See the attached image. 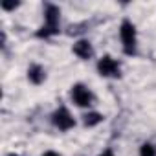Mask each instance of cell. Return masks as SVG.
I'll use <instances>...</instances> for the list:
<instances>
[{
    "label": "cell",
    "instance_id": "obj_1",
    "mask_svg": "<svg viewBox=\"0 0 156 156\" xmlns=\"http://www.w3.org/2000/svg\"><path fill=\"white\" fill-rule=\"evenodd\" d=\"M59 15H61V9L57 6H51V4L46 6V11H44L46 24L41 28L42 31H39V37H48L59 31Z\"/></svg>",
    "mask_w": 156,
    "mask_h": 156
},
{
    "label": "cell",
    "instance_id": "obj_2",
    "mask_svg": "<svg viewBox=\"0 0 156 156\" xmlns=\"http://www.w3.org/2000/svg\"><path fill=\"white\" fill-rule=\"evenodd\" d=\"M119 37H121V42H123L125 53L132 55L134 50H136V28H134V24H132L130 20H123V22H121Z\"/></svg>",
    "mask_w": 156,
    "mask_h": 156
},
{
    "label": "cell",
    "instance_id": "obj_3",
    "mask_svg": "<svg viewBox=\"0 0 156 156\" xmlns=\"http://www.w3.org/2000/svg\"><path fill=\"white\" fill-rule=\"evenodd\" d=\"M51 121H53V125H55L59 130H70V129L75 125V119L72 118V114H70L68 108H64V107H61V108H57V110L53 112Z\"/></svg>",
    "mask_w": 156,
    "mask_h": 156
},
{
    "label": "cell",
    "instance_id": "obj_4",
    "mask_svg": "<svg viewBox=\"0 0 156 156\" xmlns=\"http://www.w3.org/2000/svg\"><path fill=\"white\" fill-rule=\"evenodd\" d=\"M72 99L77 107H90L92 105V92L85 85H73L72 87Z\"/></svg>",
    "mask_w": 156,
    "mask_h": 156
},
{
    "label": "cell",
    "instance_id": "obj_5",
    "mask_svg": "<svg viewBox=\"0 0 156 156\" xmlns=\"http://www.w3.org/2000/svg\"><path fill=\"white\" fill-rule=\"evenodd\" d=\"M98 72L103 77H119V64L110 55H105L98 62Z\"/></svg>",
    "mask_w": 156,
    "mask_h": 156
},
{
    "label": "cell",
    "instance_id": "obj_6",
    "mask_svg": "<svg viewBox=\"0 0 156 156\" xmlns=\"http://www.w3.org/2000/svg\"><path fill=\"white\" fill-rule=\"evenodd\" d=\"M73 53H75L77 57H81V59H90L92 53H94V50H92V44H90L88 41L81 39V41H77V42L73 44Z\"/></svg>",
    "mask_w": 156,
    "mask_h": 156
},
{
    "label": "cell",
    "instance_id": "obj_7",
    "mask_svg": "<svg viewBox=\"0 0 156 156\" xmlns=\"http://www.w3.org/2000/svg\"><path fill=\"white\" fill-rule=\"evenodd\" d=\"M28 79H30L33 85H41V83L46 79V72H44V68L39 66V64L30 66V70H28Z\"/></svg>",
    "mask_w": 156,
    "mask_h": 156
},
{
    "label": "cell",
    "instance_id": "obj_8",
    "mask_svg": "<svg viewBox=\"0 0 156 156\" xmlns=\"http://www.w3.org/2000/svg\"><path fill=\"white\" fill-rule=\"evenodd\" d=\"M101 121H103V114H99V112H88V114L85 116V119H83L85 127H96V125H99Z\"/></svg>",
    "mask_w": 156,
    "mask_h": 156
},
{
    "label": "cell",
    "instance_id": "obj_9",
    "mask_svg": "<svg viewBox=\"0 0 156 156\" xmlns=\"http://www.w3.org/2000/svg\"><path fill=\"white\" fill-rule=\"evenodd\" d=\"M140 156H156V147L152 143H143L140 149Z\"/></svg>",
    "mask_w": 156,
    "mask_h": 156
},
{
    "label": "cell",
    "instance_id": "obj_10",
    "mask_svg": "<svg viewBox=\"0 0 156 156\" xmlns=\"http://www.w3.org/2000/svg\"><path fill=\"white\" fill-rule=\"evenodd\" d=\"M2 8L4 9H15V8H19V2H6V0H4V2H2Z\"/></svg>",
    "mask_w": 156,
    "mask_h": 156
},
{
    "label": "cell",
    "instance_id": "obj_11",
    "mask_svg": "<svg viewBox=\"0 0 156 156\" xmlns=\"http://www.w3.org/2000/svg\"><path fill=\"white\" fill-rule=\"evenodd\" d=\"M42 156H61V154H59V152H55V151H46Z\"/></svg>",
    "mask_w": 156,
    "mask_h": 156
},
{
    "label": "cell",
    "instance_id": "obj_12",
    "mask_svg": "<svg viewBox=\"0 0 156 156\" xmlns=\"http://www.w3.org/2000/svg\"><path fill=\"white\" fill-rule=\"evenodd\" d=\"M99 156H114V152H112L110 149H107V151H103V152H101Z\"/></svg>",
    "mask_w": 156,
    "mask_h": 156
},
{
    "label": "cell",
    "instance_id": "obj_13",
    "mask_svg": "<svg viewBox=\"0 0 156 156\" xmlns=\"http://www.w3.org/2000/svg\"><path fill=\"white\" fill-rule=\"evenodd\" d=\"M9 156H17V154H9Z\"/></svg>",
    "mask_w": 156,
    "mask_h": 156
}]
</instances>
